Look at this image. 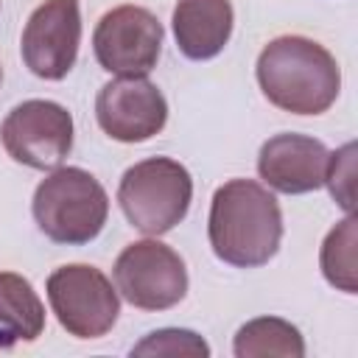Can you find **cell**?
<instances>
[{
  "instance_id": "obj_1",
  "label": "cell",
  "mask_w": 358,
  "mask_h": 358,
  "mask_svg": "<svg viewBox=\"0 0 358 358\" xmlns=\"http://www.w3.org/2000/svg\"><path fill=\"white\" fill-rule=\"evenodd\" d=\"M207 238L218 260L235 268H257L268 263L282 241V213L260 182L229 179L210 201Z\"/></svg>"
},
{
  "instance_id": "obj_2",
  "label": "cell",
  "mask_w": 358,
  "mask_h": 358,
  "mask_svg": "<svg viewBox=\"0 0 358 358\" xmlns=\"http://www.w3.org/2000/svg\"><path fill=\"white\" fill-rule=\"evenodd\" d=\"M255 73L263 95L291 115H322L336 103L341 90L336 56L299 34L271 39L260 50Z\"/></svg>"
},
{
  "instance_id": "obj_3",
  "label": "cell",
  "mask_w": 358,
  "mask_h": 358,
  "mask_svg": "<svg viewBox=\"0 0 358 358\" xmlns=\"http://www.w3.org/2000/svg\"><path fill=\"white\" fill-rule=\"evenodd\" d=\"M31 213L48 241L84 246L101 235L109 215V196L90 171L67 165L36 185Z\"/></svg>"
},
{
  "instance_id": "obj_4",
  "label": "cell",
  "mask_w": 358,
  "mask_h": 358,
  "mask_svg": "<svg viewBox=\"0 0 358 358\" xmlns=\"http://www.w3.org/2000/svg\"><path fill=\"white\" fill-rule=\"evenodd\" d=\"M190 171L171 157H148L126 168L117 185V204L129 224L143 235L171 232L190 210Z\"/></svg>"
},
{
  "instance_id": "obj_5",
  "label": "cell",
  "mask_w": 358,
  "mask_h": 358,
  "mask_svg": "<svg viewBox=\"0 0 358 358\" xmlns=\"http://www.w3.org/2000/svg\"><path fill=\"white\" fill-rule=\"evenodd\" d=\"M45 291L59 324L76 338H101L117 322V288L95 266H59L50 271Z\"/></svg>"
},
{
  "instance_id": "obj_6",
  "label": "cell",
  "mask_w": 358,
  "mask_h": 358,
  "mask_svg": "<svg viewBox=\"0 0 358 358\" xmlns=\"http://www.w3.org/2000/svg\"><path fill=\"white\" fill-rule=\"evenodd\" d=\"M120 296L140 310H168L187 294V268L179 252L157 238L129 243L112 268Z\"/></svg>"
},
{
  "instance_id": "obj_7",
  "label": "cell",
  "mask_w": 358,
  "mask_h": 358,
  "mask_svg": "<svg viewBox=\"0 0 358 358\" xmlns=\"http://www.w3.org/2000/svg\"><path fill=\"white\" fill-rule=\"evenodd\" d=\"M0 143L14 162L34 171H53L73 148V115L56 101H22L6 115Z\"/></svg>"
},
{
  "instance_id": "obj_8",
  "label": "cell",
  "mask_w": 358,
  "mask_h": 358,
  "mask_svg": "<svg viewBox=\"0 0 358 358\" xmlns=\"http://www.w3.org/2000/svg\"><path fill=\"white\" fill-rule=\"evenodd\" d=\"M162 22L143 6L106 11L92 34L98 64L115 76H148L162 50Z\"/></svg>"
},
{
  "instance_id": "obj_9",
  "label": "cell",
  "mask_w": 358,
  "mask_h": 358,
  "mask_svg": "<svg viewBox=\"0 0 358 358\" xmlns=\"http://www.w3.org/2000/svg\"><path fill=\"white\" fill-rule=\"evenodd\" d=\"M81 45V8L78 0H45L34 8L22 28V62L25 67L45 78L62 81L78 56Z\"/></svg>"
},
{
  "instance_id": "obj_10",
  "label": "cell",
  "mask_w": 358,
  "mask_h": 358,
  "mask_svg": "<svg viewBox=\"0 0 358 358\" xmlns=\"http://www.w3.org/2000/svg\"><path fill=\"white\" fill-rule=\"evenodd\" d=\"M95 117L112 140L143 143L165 129L168 101L145 76H120L101 87Z\"/></svg>"
},
{
  "instance_id": "obj_11",
  "label": "cell",
  "mask_w": 358,
  "mask_h": 358,
  "mask_svg": "<svg viewBox=\"0 0 358 358\" xmlns=\"http://www.w3.org/2000/svg\"><path fill=\"white\" fill-rule=\"evenodd\" d=\"M330 151L322 140L308 134H274L260 145L257 173L260 179L288 196L310 193L324 185Z\"/></svg>"
},
{
  "instance_id": "obj_12",
  "label": "cell",
  "mask_w": 358,
  "mask_h": 358,
  "mask_svg": "<svg viewBox=\"0 0 358 358\" xmlns=\"http://www.w3.org/2000/svg\"><path fill=\"white\" fill-rule=\"evenodd\" d=\"M235 11L229 0H179L173 8V36L182 56L207 62L218 56L232 36Z\"/></svg>"
},
{
  "instance_id": "obj_13",
  "label": "cell",
  "mask_w": 358,
  "mask_h": 358,
  "mask_svg": "<svg viewBox=\"0 0 358 358\" xmlns=\"http://www.w3.org/2000/svg\"><path fill=\"white\" fill-rule=\"evenodd\" d=\"M45 330V305L17 271H0V336L3 344L36 341Z\"/></svg>"
},
{
  "instance_id": "obj_14",
  "label": "cell",
  "mask_w": 358,
  "mask_h": 358,
  "mask_svg": "<svg viewBox=\"0 0 358 358\" xmlns=\"http://www.w3.org/2000/svg\"><path fill=\"white\" fill-rule=\"evenodd\" d=\"M232 350L238 358H263V355L302 358L305 341L291 322L280 316H257L241 324V330L235 333Z\"/></svg>"
},
{
  "instance_id": "obj_15",
  "label": "cell",
  "mask_w": 358,
  "mask_h": 358,
  "mask_svg": "<svg viewBox=\"0 0 358 358\" xmlns=\"http://www.w3.org/2000/svg\"><path fill=\"white\" fill-rule=\"evenodd\" d=\"M355 215L347 213L344 221H338L327 238L322 241V252H319V266H322V274L324 280L344 291V294H358V257H355V243H358V235H355Z\"/></svg>"
},
{
  "instance_id": "obj_16",
  "label": "cell",
  "mask_w": 358,
  "mask_h": 358,
  "mask_svg": "<svg viewBox=\"0 0 358 358\" xmlns=\"http://www.w3.org/2000/svg\"><path fill=\"white\" fill-rule=\"evenodd\" d=\"M131 355H210L207 341L193 333V330H182V327H162L148 333L140 344L131 347Z\"/></svg>"
},
{
  "instance_id": "obj_17",
  "label": "cell",
  "mask_w": 358,
  "mask_h": 358,
  "mask_svg": "<svg viewBox=\"0 0 358 358\" xmlns=\"http://www.w3.org/2000/svg\"><path fill=\"white\" fill-rule=\"evenodd\" d=\"M324 185L330 187V196L338 201V207L344 213L355 210V143L341 145L338 151L330 154L327 159V171H324Z\"/></svg>"
},
{
  "instance_id": "obj_18",
  "label": "cell",
  "mask_w": 358,
  "mask_h": 358,
  "mask_svg": "<svg viewBox=\"0 0 358 358\" xmlns=\"http://www.w3.org/2000/svg\"><path fill=\"white\" fill-rule=\"evenodd\" d=\"M0 81H3V67H0Z\"/></svg>"
}]
</instances>
